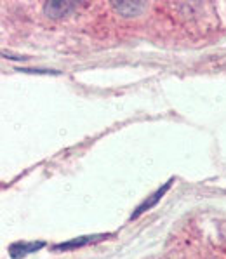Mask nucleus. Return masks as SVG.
<instances>
[{"instance_id":"1","label":"nucleus","mask_w":226,"mask_h":259,"mask_svg":"<svg viewBox=\"0 0 226 259\" xmlns=\"http://www.w3.org/2000/svg\"><path fill=\"white\" fill-rule=\"evenodd\" d=\"M78 4L77 2H63V0H58V2H47L43 6V11H46L47 16H53V18H61V16L70 14L73 9H77Z\"/></svg>"},{"instance_id":"2","label":"nucleus","mask_w":226,"mask_h":259,"mask_svg":"<svg viewBox=\"0 0 226 259\" xmlns=\"http://www.w3.org/2000/svg\"><path fill=\"white\" fill-rule=\"evenodd\" d=\"M112 7L122 16H138L146 9L145 2H113Z\"/></svg>"},{"instance_id":"3","label":"nucleus","mask_w":226,"mask_h":259,"mask_svg":"<svg viewBox=\"0 0 226 259\" xmlns=\"http://www.w3.org/2000/svg\"><path fill=\"white\" fill-rule=\"evenodd\" d=\"M169 186H170V181L167 183V185H165V186H164V188H160V190H158V191H157V193H155V195H153V197H152V198H150V200H146V202H145V204H143V205H140V209H138V212H134V216H132V218L140 216V214H141V212H145V210H146V209H150V207H152L153 204H157V200H158V198H160V197H162V195H164V193H165V191H167V188H169Z\"/></svg>"},{"instance_id":"4","label":"nucleus","mask_w":226,"mask_h":259,"mask_svg":"<svg viewBox=\"0 0 226 259\" xmlns=\"http://www.w3.org/2000/svg\"><path fill=\"white\" fill-rule=\"evenodd\" d=\"M94 238L93 237H89V238H80V240H71L68 242V244H61V245H58L56 249H71V247H80V245H85V244H89V242H93Z\"/></svg>"}]
</instances>
